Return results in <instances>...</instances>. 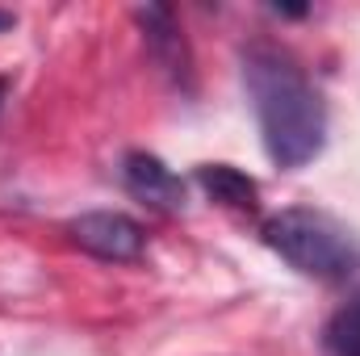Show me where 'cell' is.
<instances>
[{
	"instance_id": "obj_2",
	"label": "cell",
	"mask_w": 360,
	"mask_h": 356,
	"mask_svg": "<svg viewBox=\"0 0 360 356\" xmlns=\"http://www.w3.org/2000/svg\"><path fill=\"white\" fill-rule=\"evenodd\" d=\"M264 243L314 281H348L360 268V235L335 214L289 205L264 222Z\"/></svg>"
},
{
	"instance_id": "obj_4",
	"label": "cell",
	"mask_w": 360,
	"mask_h": 356,
	"mask_svg": "<svg viewBox=\"0 0 360 356\" xmlns=\"http://www.w3.org/2000/svg\"><path fill=\"white\" fill-rule=\"evenodd\" d=\"M122 180H126V189H130L139 201H147V205H155V210H180V205H184V180H180L160 155L130 151V155L122 160Z\"/></svg>"
},
{
	"instance_id": "obj_8",
	"label": "cell",
	"mask_w": 360,
	"mask_h": 356,
	"mask_svg": "<svg viewBox=\"0 0 360 356\" xmlns=\"http://www.w3.org/2000/svg\"><path fill=\"white\" fill-rule=\"evenodd\" d=\"M4 89H8V84H4V80H0V96H4Z\"/></svg>"
},
{
	"instance_id": "obj_1",
	"label": "cell",
	"mask_w": 360,
	"mask_h": 356,
	"mask_svg": "<svg viewBox=\"0 0 360 356\" xmlns=\"http://www.w3.org/2000/svg\"><path fill=\"white\" fill-rule=\"evenodd\" d=\"M243 89L252 101L264 151L276 168L310 164L327 143V105L306 68L276 42H252L243 51Z\"/></svg>"
},
{
	"instance_id": "obj_6",
	"label": "cell",
	"mask_w": 360,
	"mask_h": 356,
	"mask_svg": "<svg viewBox=\"0 0 360 356\" xmlns=\"http://www.w3.org/2000/svg\"><path fill=\"white\" fill-rule=\"evenodd\" d=\"M323 340H327V352L331 356H360V298L331 314Z\"/></svg>"
},
{
	"instance_id": "obj_7",
	"label": "cell",
	"mask_w": 360,
	"mask_h": 356,
	"mask_svg": "<svg viewBox=\"0 0 360 356\" xmlns=\"http://www.w3.org/2000/svg\"><path fill=\"white\" fill-rule=\"evenodd\" d=\"M4 25H13V17H8V13H0V30H4Z\"/></svg>"
},
{
	"instance_id": "obj_3",
	"label": "cell",
	"mask_w": 360,
	"mask_h": 356,
	"mask_svg": "<svg viewBox=\"0 0 360 356\" xmlns=\"http://www.w3.org/2000/svg\"><path fill=\"white\" fill-rule=\"evenodd\" d=\"M68 235L76 239V248H84L96 260H113V265H126V260H139L143 256V227L130 218V214H117V210H89L80 218L68 222Z\"/></svg>"
},
{
	"instance_id": "obj_5",
	"label": "cell",
	"mask_w": 360,
	"mask_h": 356,
	"mask_svg": "<svg viewBox=\"0 0 360 356\" xmlns=\"http://www.w3.org/2000/svg\"><path fill=\"white\" fill-rule=\"evenodd\" d=\"M197 184L205 189L210 201L231 205V210H256V197H260V184L248 172L231 168V164H201L197 168Z\"/></svg>"
}]
</instances>
